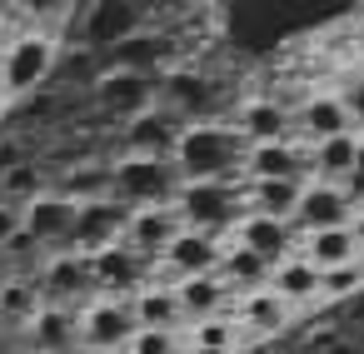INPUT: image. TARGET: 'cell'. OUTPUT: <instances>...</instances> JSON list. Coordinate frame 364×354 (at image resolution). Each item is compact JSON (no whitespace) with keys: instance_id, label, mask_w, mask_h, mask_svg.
Listing matches in <instances>:
<instances>
[{"instance_id":"cell-25","label":"cell","mask_w":364,"mask_h":354,"mask_svg":"<svg viewBox=\"0 0 364 354\" xmlns=\"http://www.w3.org/2000/svg\"><path fill=\"white\" fill-rule=\"evenodd\" d=\"M225 284H230V294L240 299V294H255V289H264L269 284V274H274V264H264L259 254H250V250H240V245H225V254H220V269H215Z\"/></svg>"},{"instance_id":"cell-9","label":"cell","mask_w":364,"mask_h":354,"mask_svg":"<svg viewBox=\"0 0 364 354\" xmlns=\"http://www.w3.org/2000/svg\"><path fill=\"white\" fill-rule=\"evenodd\" d=\"M220 254H225V240L220 235H205V230H180L170 240V250L160 254V274L165 284H180V279H195V274H215L220 269Z\"/></svg>"},{"instance_id":"cell-20","label":"cell","mask_w":364,"mask_h":354,"mask_svg":"<svg viewBox=\"0 0 364 354\" xmlns=\"http://www.w3.org/2000/svg\"><path fill=\"white\" fill-rule=\"evenodd\" d=\"M175 299L185 309V324H200V319H220V314H235V294L220 274H195V279H180L175 284Z\"/></svg>"},{"instance_id":"cell-32","label":"cell","mask_w":364,"mask_h":354,"mask_svg":"<svg viewBox=\"0 0 364 354\" xmlns=\"http://www.w3.org/2000/svg\"><path fill=\"white\" fill-rule=\"evenodd\" d=\"M364 289V254L359 259H349V264H339V269H324L319 274V304H339V299H354Z\"/></svg>"},{"instance_id":"cell-7","label":"cell","mask_w":364,"mask_h":354,"mask_svg":"<svg viewBox=\"0 0 364 354\" xmlns=\"http://www.w3.org/2000/svg\"><path fill=\"white\" fill-rule=\"evenodd\" d=\"M36 289L46 304H70L80 309L95 289H90V259L75 254V250H55L41 259V274H36Z\"/></svg>"},{"instance_id":"cell-3","label":"cell","mask_w":364,"mask_h":354,"mask_svg":"<svg viewBox=\"0 0 364 354\" xmlns=\"http://www.w3.org/2000/svg\"><path fill=\"white\" fill-rule=\"evenodd\" d=\"M180 175L170 160L155 155H125L110 165V200H120L125 210H150V205H175Z\"/></svg>"},{"instance_id":"cell-27","label":"cell","mask_w":364,"mask_h":354,"mask_svg":"<svg viewBox=\"0 0 364 354\" xmlns=\"http://www.w3.org/2000/svg\"><path fill=\"white\" fill-rule=\"evenodd\" d=\"M294 254L299 259H309L319 274L324 269H339V264H349V259H359V250H354V240H349V230H324V235H304L299 245H294Z\"/></svg>"},{"instance_id":"cell-22","label":"cell","mask_w":364,"mask_h":354,"mask_svg":"<svg viewBox=\"0 0 364 354\" xmlns=\"http://www.w3.org/2000/svg\"><path fill=\"white\" fill-rule=\"evenodd\" d=\"M299 180H240V200H245V215H264V220H294V205H299Z\"/></svg>"},{"instance_id":"cell-38","label":"cell","mask_w":364,"mask_h":354,"mask_svg":"<svg viewBox=\"0 0 364 354\" xmlns=\"http://www.w3.org/2000/svg\"><path fill=\"white\" fill-rule=\"evenodd\" d=\"M324 354H364V344H359V339H339V344L324 349Z\"/></svg>"},{"instance_id":"cell-30","label":"cell","mask_w":364,"mask_h":354,"mask_svg":"<svg viewBox=\"0 0 364 354\" xmlns=\"http://www.w3.org/2000/svg\"><path fill=\"white\" fill-rule=\"evenodd\" d=\"M41 309V289L36 279H0V319H11V324H31Z\"/></svg>"},{"instance_id":"cell-16","label":"cell","mask_w":364,"mask_h":354,"mask_svg":"<svg viewBox=\"0 0 364 354\" xmlns=\"http://www.w3.org/2000/svg\"><path fill=\"white\" fill-rule=\"evenodd\" d=\"M230 245H240V250L259 254L264 264H279V259H289V254H294L299 235H294V230H289L284 220H264V215H240V225L230 230Z\"/></svg>"},{"instance_id":"cell-12","label":"cell","mask_w":364,"mask_h":354,"mask_svg":"<svg viewBox=\"0 0 364 354\" xmlns=\"http://www.w3.org/2000/svg\"><path fill=\"white\" fill-rule=\"evenodd\" d=\"M145 284H150V264H145L140 254H130L125 245L90 254V289H95V294H105V299H130V294L145 289Z\"/></svg>"},{"instance_id":"cell-19","label":"cell","mask_w":364,"mask_h":354,"mask_svg":"<svg viewBox=\"0 0 364 354\" xmlns=\"http://www.w3.org/2000/svg\"><path fill=\"white\" fill-rule=\"evenodd\" d=\"M180 130H185V120H175V115H170V110H160V105H150L145 115L125 120V145H130V155L170 160V150H175Z\"/></svg>"},{"instance_id":"cell-8","label":"cell","mask_w":364,"mask_h":354,"mask_svg":"<svg viewBox=\"0 0 364 354\" xmlns=\"http://www.w3.org/2000/svg\"><path fill=\"white\" fill-rule=\"evenodd\" d=\"M125 220H130V210L120 205V200H90V205H80L75 210V230H70V250L75 254H100V250H115L120 240H125Z\"/></svg>"},{"instance_id":"cell-5","label":"cell","mask_w":364,"mask_h":354,"mask_svg":"<svg viewBox=\"0 0 364 354\" xmlns=\"http://www.w3.org/2000/svg\"><path fill=\"white\" fill-rule=\"evenodd\" d=\"M55 65V41L50 36H21L6 45V55H0V90L6 95H31Z\"/></svg>"},{"instance_id":"cell-2","label":"cell","mask_w":364,"mask_h":354,"mask_svg":"<svg viewBox=\"0 0 364 354\" xmlns=\"http://www.w3.org/2000/svg\"><path fill=\"white\" fill-rule=\"evenodd\" d=\"M175 215L185 230H205V235H225L240 225L245 200L235 180H180L175 190Z\"/></svg>"},{"instance_id":"cell-34","label":"cell","mask_w":364,"mask_h":354,"mask_svg":"<svg viewBox=\"0 0 364 354\" xmlns=\"http://www.w3.org/2000/svg\"><path fill=\"white\" fill-rule=\"evenodd\" d=\"M334 95L344 100V115H349V125L364 135V60H354V70L344 75V85H334Z\"/></svg>"},{"instance_id":"cell-33","label":"cell","mask_w":364,"mask_h":354,"mask_svg":"<svg viewBox=\"0 0 364 354\" xmlns=\"http://www.w3.org/2000/svg\"><path fill=\"white\" fill-rule=\"evenodd\" d=\"M125 354H185V329H135Z\"/></svg>"},{"instance_id":"cell-23","label":"cell","mask_w":364,"mask_h":354,"mask_svg":"<svg viewBox=\"0 0 364 354\" xmlns=\"http://www.w3.org/2000/svg\"><path fill=\"white\" fill-rule=\"evenodd\" d=\"M235 319H240V329L245 334H279L289 319H294V309L264 284V289H255V294H240L235 299Z\"/></svg>"},{"instance_id":"cell-15","label":"cell","mask_w":364,"mask_h":354,"mask_svg":"<svg viewBox=\"0 0 364 354\" xmlns=\"http://www.w3.org/2000/svg\"><path fill=\"white\" fill-rule=\"evenodd\" d=\"M289 115H294V140H299V145H319V140H329V135L354 130L349 115H344V100H339L334 90H309V95L299 100V110H289Z\"/></svg>"},{"instance_id":"cell-14","label":"cell","mask_w":364,"mask_h":354,"mask_svg":"<svg viewBox=\"0 0 364 354\" xmlns=\"http://www.w3.org/2000/svg\"><path fill=\"white\" fill-rule=\"evenodd\" d=\"M235 135L245 145H274V140H294V115L284 100L274 95H250L235 110Z\"/></svg>"},{"instance_id":"cell-35","label":"cell","mask_w":364,"mask_h":354,"mask_svg":"<svg viewBox=\"0 0 364 354\" xmlns=\"http://www.w3.org/2000/svg\"><path fill=\"white\" fill-rule=\"evenodd\" d=\"M339 190H344V200H349L354 210H364V135H359V155H354L349 175L339 180Z\"/></svg>"},{"instance_id":"cell-37","label":"cell","mask_w":364,"mask_h":354,"mask_svg":"<svg viewBox=\"0 0 364 354\" xmlns=\"http://www.w3.org/2000/svg\"><path fill=\"white\" fill-rule=\"evenodd\" d=\"M344 230H349V240H354V250H359V254H364V210H354V215H349V225H344Z\"/></svg>"},{"instance_id":"cell-26","label":"cell","mask_w":364,"mask_h":354,"mask_svg":"<svg viewBox=\"0 0 364 354\" xmlns=\"http://www.w3.org/2000/svg\"><path fill=\"white\" fill-rule=\"evenodd\" d=\"M354 155H359V130H344V135H329V140L309 145V160H314V180H329V185H339V180L349 175Z\"/></svg>"},{"instance_id":"cell-18","label":"cell","mask_w":364,"mask_h":354,"mask_svg":"<svg viewBox=\"0 0 364 354\" xmlns=\"http://www.w3.org/2000/svg\"><path fill=\"white\" fill-rule=\"evenodd\" d=\"M95 95H100V105H105L110 115L135 120V115H145V110L155 105V80L140 75V70H110V75L95 85Z\"/></svg>"},{"instance_id":"cell-31","label":"cell","mask_w":364,"mask_h":354,"mask_svg":"<svg viewBox=\"0 0 364 354\" xmlns=\"http://www.w3.org/2000/svg\"><path fill=\"white\" fill-rule=\"evenodd\" d=\"M41 195H46V175H41L36 165H16V170L0 175V200L16 205V210H26V205L41 200Z\"/></svg>"},{"instance_id":"cell-39","label":"cell","mask_w":364,"mask_h":354,"mask_svg":"<svg viewBox=\"0 0 364 354\" xmlns=\"http://www.w3.org/2000/svg\"><path fill=\"white\" fill-rule=\"evenodd\" d=\"M100 354H125V349H100Z\"/></svg>"},{"instance_id":"cell-17","label":"cell","mask_w":364,"mask_h":354,"mask_svg":"<svg viewBox=\"0 0 364 354\" xmlns=\"http://www.w3.org/2000/svg\"><path fill=\"white\" fill-rule=\"evenodd\" d=\"M26 334H31V349H41V354H70V349H80V314L70 304H46L41 299Z\"/></svg>"},{"instance_id":"cell-24","label":"cell","mask_w":364,"mask_h":354,"mask_svg":"<svg viewBox=\"0 0 364 354\" xmlns=\"http://www.w3.org/2000/svg\"><path fill=\"white\" fill-rule=\"evenodd\" d=\"M269 289H274L289 309H299V304H319V269H314L309 259L289 254V259H279V264H274Z\"/></svg>"},{"instance_id":"cell-21","label":"cell","mask_w":364,"mask_h":354,"mask_svg":"<svg viewBox=\"0 0 364 354\" xmlns=\"http://www.w3.org/2000/svg\"><path fill=\"white\" fill-rule=\"evenodd\" d=\"M130 314H135V329H185V309L175 299V284L165 279H150L145 289L130 294Z\"/></svg>"},{"instance_id":"cell-11","label":"cell","mask_w":364,"mask_h":354,"mask_svg":"<svg viewBox=\"0 0 364 354\" xmlns=\"http://www.w3.org/2000/svg\"><path fill=\"white\" fill-rule=\"evenodd\" d=\"M185 225H180V215H175V205H150V210H130V220H125V250L130 254H140L150 269L160 264V254L170 250V240L180 235Z\"/></svg>"},{"instance_id":"cell-29","label":"cell","mask_w":364,"mask_h":354,"mask_svg":"<svg viewBox=\"0 0 364 354\" xmlns=\"http://www.w3.org/2000/svg\"><path fill=\"white\" fill-rule=\"evenodd\" d=\"M60 195H65V200H75V205L105 200V195H110V165H100V160L70 165V175L60 180Z\"/></svg>"},{"instance_id":"cell-36","label":"cell","mask_w":364,"mask_h":354,"mask_svg":"<svg viewBox=\"0 0 364 354\" xmlns=\"http://www.w3.org/2000/svg\"><path fill=\"white\" fill-rule=\"evenodd\" d=\"M21 225H26V210H16V205L0 200V245H6L11 235H21Z\"/></svg>"},{"instance_id":"cell-13","label":"cell","mask_w":364,"mask_h":354,"mask_svg":"<svg viewBox=\"0 0 364 354\" xmlns=\"http://www.w3.org/2000/svg\"><path fill=\"white\" fill-rule=\"evenodd\" d=\"M75 200H65L60 190H46L41 200H31L26 205V235L46 250V254H55V250H70V230H75Z\"/></svg>"},{"instance_id":"cell-1","label":"cell","mask_w":364,"mask_h":354,"mask_svg":"<svg viewBox=\"0 0 364 354\" xmlns=\"http://www.w3.org/2000/svg\"><path fill=\"white\" fill-rule=\"evenodd\" d=\"M240 160H245V140L225 120L185 125L175 150H170V165L180 180H235L240 185Z\"/></svg>"},{"instance_id":"cell-10","label":"cell","mask_w":364,"mask_h":354,"mask_svg":"<svg viewBox=\"0 0 364 354\" xmlns=\"http://www.w3.org/2000/svg\"><path fill=\"white\" fill-rule=\"evenodd\" d=\"M349 215H354V205L344 200V190H339V185H329V180H309V185L299 190V205H294L289 230L304 240V235L344 230V225H349Z\"/></svg>"},{"instance_id":"cell-6","label":"cell","mask_w":364,"mask_h":354,"mask_svg":"<svg viewBox=\"0 0 364 354\" xmlns=\"http://www.w3.org/2000/svg\"><path fill=\"white\" fill-rule=\"evenodd\" d=\"M240 180H299V185H309V180H314V160H309V145H299V140L245 145V160H240Z\"/></svg>"},{"instance_id":"cell-28","label":"cell","mask_w":364,"mask_h":354,"mask_svg":"<svg viewBox=\"0 0 364 354\" xmlns=\"http://www.w3.org/2000/svg\"><path fill=\"white\" fill-rule=\"evenodd\" d=\"M240 319L235 314H220V319H200V324H185V349H210V354H235L240 349Z\"/></svg>"},{"instance_id":"cell-40","label":"cell","mask_w":364,"mask_h":354,"mask_svg":"<svg viewBox=\"0 0 364 354\" xmlns=\"http://www.w3.org/2000/svg\"><path fill=\"white\" fill-rule=\"evenodd\" d=\"M26 354H41V349H26Z\"/></svg>"},{"instance_id":"cell-4","label":"cell","mask_w":364,"mask_h":354,"mask_svg":"<svg viewBox=\"0 0 364 354\" xmlns=\"http://www.w3.org/2000/svg\"><path fill=\"white\" fill-rule=\"evenodd\" d=\"M75 314H80V344H85V354H100V349H125V344H130V334H135L130 299H105V294H90Z\"/></svg>"}]
</instances>
